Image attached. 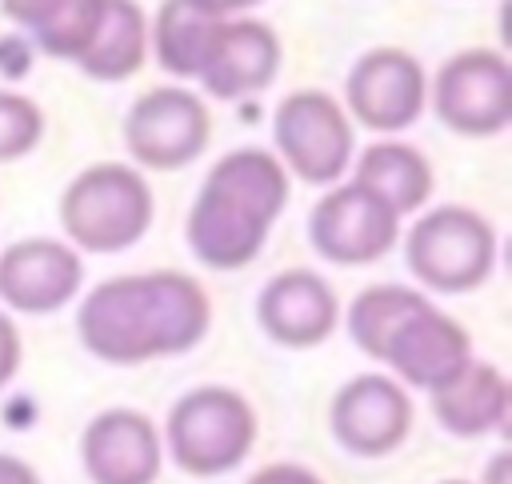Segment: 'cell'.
<instances>
[{
  "label": "cell",
  "mask_w": 512,
  "mask_h": 484,
  "mask_svg": "<svg viewBox=\"0 0 512 484\" xmlns=\"http://www.w3.org/2000/svg\"><path fill=\"white\" fill-rule=\"evenodd\" d=\"M212 320L204 288L184 272H136L96 284L76 312L84 348L104 364H144L188 352Z\"/></svg>",
  "instance_id": "obj_1"
},
{
  "label": "cell",
  "mask_w": 512,
  "mask_h": 484,
  "mask_svg": "<svg viewBox=\"0 0 512 484\" xmlns=\"http://www.w3.org/2000/svg\"><path fill=\"white\" fill-rule=\"evenodd\" d=\"M288 204V172L264 148L224 152L188 212V248L200 264L236 272L252 264Z\"/></svg>",
  "instance_id": "obj_2"
},
{
  "label": "cell",
  "mask_w": 512,
  "mask_h": 484,
  "mask_svg": "<svg viewBox=\"0 0 512 484\" xmlns=\"http://www.w3.org/2000/svg\"><path fill=\"white\" fill-rule=\"evenodd\" d=\"M348 336L364 356L384 360L404 384L424 392H436L472 360L468 332L404 284L364 288L348 308Z\"/></svg>",
  "instance_id": "obj_3"
},
{
  "label": "cell",
  "mask_w": 512,
  "mask_h": 484,
  "mask_svg": "<svg viewBox=\"0 0 512 484\" xmlns=\"http://www.w3.org/2000/svg\"><path fill=\"white\" fill-rule=\"evenodd\" d=\"M152 188L128 164H92L60 196V224L84 252H124L152 224Z\"/></svg>",
  "instance_id": "obj_4"
},
{
  "label": "cell",
  "mask_w": 512,
  "mask_h": 484,
  "mask_svg": "<svg viewBox=\"0 0 512 484\" xmlns=\"http://www.w3.org/2000/svg\"><path fill=\"white\" fill-rule=\"evenodd\" d=\"M164 440L172 460L192 476H220L232 472L256 440V412L252 404L220 384H204L184 392L164 424Z\"/></svg>",
  "instance_id": "obj_5"
},
{
  "label": "cell",
  "mask_w": 512,
  "mask_h": 484,
  "mask_svg": "<svg viewBox=\"0 0 512 484\" xmlns=\"http://www.w3.org/2000/svg\"><path fill=\"white\" fill-rule=\"evenodd\" d=\"M404 260L408 272L432 292H472L492 276L496 232L480 212L440 204L408 228Z\"/></svg>",
  "instance_id": "obj_6"
},
{
  "label": "cell",
  "mask_w": 512,
  "mask_h": 484,
  "mask_svg": "<svg viewBox=\"0 0 512 484\" xmlns=\"http://www.w3.org/2000/svg\"><path fill=\"white\" fill-rule=\"evenodd\" d=\"M276 160L308 184H336L352 164V120L320 88L288 92L272 116Z\"/></svg>",
  "instance_id": "obj_7"
},
{
  "label": "cell",
  "mask_w": 512,
  "mask_h": 484,
  "mask_svg": "<svg viewBox=\"0 0 512 484\" xmlns=\"http://www.w3.org/2000/svg\"><path fill=\"white\" fill-rule=\"evenodd\" d=\"M212 136V116L204 100L180 84H160L136 96L124 116V144L140 168L176 172L188 168Z\"/></svg>",
  "instance_id": "obj_8"
},
{
  "label": "cell",
  "mask_w": 512,
  "mask_h": 484,
  "mask_svg": "<svg viewBox=\"0 0 512 484\" xmlns=\"http://www.w3.org/2000/svg\"><path fill=\"white\" fill-rule=\"evenodd\" d=\"M432 104L460 136H496L512 124V68L492 48H464L436 72Z\"/></svg>",
  "instance_id": "obj_9"
},
{
  "label": "cell",
  "mask_w": 512,
  "mask_h": 484,
  "mask_svg": "<svg viewBox=\"0 0 512 484\" xmlns=\"http://www.w3.org/2000/svg\"><path fill=\"white\" fill-rule=\"evenodd\" d=\"M424 68L404 48H368L344 80V112L368 132L396 136L424 112Z\"/></svg>",
  "instance_id": "obj_10"
},
{
  "label": "cell",
  "mask_w": 512,
  "mask_h": 484,
  "mask_svg": "<svg viewBox=\"0 0 512 484\" xmlns=\"http://www.w3.org/2000/svg\"><path fill=\"white\" fill-rule=\"evenodd\" d=\"M400 236V216L356 180L324 192L308 212V240L332 264H372Z\"/></svg>",
  "instance_id": "obj_11"
},
{
  "label": "cell",
  "mask_w": 512,
  "mask_h": 484,
  "mask_svg": "<svg viewBox=\"0 0 512 484\" xmlns=\"http://www.w3.org/2000/svg\"><path fill=\"white\" fill-rule=\"evenodd\" d=\"M84 284L80 252L52 236L16 240L0 252V300L28 316L64 308Z\"/></svg>",
  "instance_id": "obj_12"
},
{
  "label": "cell",
  "mask_w": 512,
  "mask_h": 484,
  "mask_svg": "<svg viewBox=\"0 0 512 484\" xmlns=\"http://www.w3.org/2000/svg\"><path fill=\"white\" fill-rule=\"evenodd\" d=\"M280 60H284L280 36L264 20L232 16V20L216 24L212 48H208L196 80L212 100L228 104V100H244V96L264 92L276 80Z\"/></svg>",
  "instance_id": "obj_13"
},
{
  "label": "cell",
  "mask_w": 512,
  "mask_h": 484,
  "mask_svg": "<svg viewBox=\"0 0 512 484\" xmlns=\"http://www.w3.org/2000/svg\"><path fill=\"white\" fill-rule=\"evenodd\" d=\"M412 428V400L400 380L364 372L332 400V436L356 456H384L404 444Z\"/></svg>",
  "instance_id": "obj_14"
},
{
  "label": "cell",
  "mask_w": 512,
  "mask_h": 484,
  "mask_svg": "<svg viewBox=\"0 0 512 484\" xmlns=\"http://www.w3.org/2000/svg\"><path fill=\"white\" fill-rule=\"evenodd\" d=\"M80 456L92 484H156L160 432L136 408H108L84 428Z\"/></svg>",
  "instance_id": "obj_15"
},
{
  "label": "cell",
  "mask_w": 512,
  "mask_h": 484,
  "mask_svg": "<svg viewBox=\"0 0 512 484\" xmlns=\"http://www.w3.org/2000/svg\"><path fill=\"white\" fill-rule=\"evenodd\" d=\"M336 316H340L336 292L312 268L276 272L256 300L260 328L284 348H312L328 340L336 328Z\"/></svg>",
  "instance_id": "obj_16"
},
{
  "label": "cell",
  "mask_w": 512,
  "mask_h": 484,
  "mask_svg": "<svg viewBox=\"0 0 512 484\" xmlns=\"http://www.w3.org/2000/svg\"><path fill=\"white\" fill-rule=\"evenodd\" d=\"M508 404L512 392L504 372L484 360H468L448 384L432 392V412L452 436H484L504 428Z\"/></svg>",
  "instance_id": "obj_17"
},
{
  "label": "cell",
  "mask_w": 512,
  "mask_h": 484,
  "mask_svg": "<svg viewBox=\"0 0 512 484\" xmlns=\"http://www.w3.org/2000/svg\"><path fill=\"white\" fill-rule=\"evenodd\" d=\"M352 180L380 196L396 216L416 212L432 196V168L424 152H416L404 140H376L356 156Z\"/></svg>",
  "instance_id": "obj_18"
},
{
  "label": "cell",
  "mask_w": 512,
  "mask_h": 484,
  "mask_svg": "<svg viewBox=\"0 0 512 484\" xmlns=\"http://www.w3.org/2000/svg\"><path fill=\"white\" fill-rule=\"evenodd\" d=\"M148 56V20L136 0H104L100 28L88 44V52L76 60L84 76L116 84L140 72Z\"/></svg>",
  "instance_id": "obj_19"
},
{
  "label": "cell",
  "mask_w": 512,
  "mask_h": 484,
  "mask_svg": "<svg viewBox=\"0 0 512 484\" xmlns=\"http://www.w3.org/2000/svg\"><path fill=\"white\" fill-rule=\"evenodd\" d=\"M216 24L220 20L188 8L184 0H164L156 20H152V32H148L156 64L164 72H172L176 80H196L200 68H204V56L212 48Z\"/></svg>",
  "instance_id": "obj_20"
},
{
  "label": "cell",
  "mask_w": 512,
  "mask_h": 484,
  "mask_svg": "<svg viewBox=\"0 0 512 484\" xmlns=\"http://www.w3.org/2000/svg\"><path fill=\"white\" fill-rule=\"evenodd\" d=\"M100 16H104V0H60L28 36L40 52L76 64L100 28Z\"/></svg>",
  "instance_id": "obj_21"
},
{
  "label": "cell",
  "mask_w": 512,
  "mask_h": 484,
  "mask_svg": "<svg viewBox=\"0 0 512 484\" xmlns=\"http://www.w3.org/2000/svg\"><path fill=\"white\" fill-rule=\"evenodd\" d=\"M44 136V112L20 92H0V164L28 156Z\"/></svg>",
  "instance_id": "obj_22"
},
{
  "label": "cell",
  "mask_w": 512,
  "mask_h": 484,
  "mask_svg": "<svg viewBox=\"0 0 512 484\" xmlns=\"http://www.w3.org/2000/svg\"><path fill=\"white\" fill-rule=\"evenodd\" d=\"M16 368H20V332H16V324L0 312V388L16 376Z\"/></svg>",
  "instance_id": "obj_23"
},
{
  "label": "cell",
  "mask_w": 512,
  "mask_h": 484,
  "mask_svg": "<svg viewBox=\"0 0 512 484\" xmlns=\"http://www.w3.org/2000/svg\"><path fill=\"white\" fill-rule=\"evenodd\" d=\"M56 4H60V0H0V12H4L8 20H16L20 28H28V32H32V28H36V24L56 8Z\"/></svg>",
  "instance_id": "obj_24"
},
{
  "label": "cell",
  "mask_w": 512,
  "mask_h": 484,
  "mask_svg": "<svg viewBox=\"0 0 512 484\" xmlns=\"http://www.w3.org/2000/svg\"><path fill=\"white\" fill-rule=\"evenodd\" d=\"M248 484H320V476L304 464H268L256 476H248Z\"/></svg>",
  "instance_id": "obj_25"
},
{
  "label": "cell",
  "mask_w": 512,
  "mask_h": 484,
  "mask_svg": "<svg viewBox=\"0 0 512 484\" xmlns=\"http://www.w3.org/2000/svg\"><path fill=\"white\" fill-rule=\"evenodd\" d=\"M184 4L196 8V12H204V16H212V20H232L236 12L256 8L260 0H184Z\"/></svg>",
  "instance_id": "obj_26"
},
{
  "label": "cell",
  "mask_w": 512,
  "mask_h": 484,
  "mask_svg": "<svg viewBox=\"0 0 512 484\" xmlns=\"http://www.w3.org/2000/svg\"><path fill=\"white\" fill-rule=\"evenodd\" d=\"M0 484H40V480H36V472L24 460L0 452Z\"/></svg>",
  "instance_id": "obj_27"
},
{
  "label": "cell",
  "mask_w": 512,
  "mask_h": 484,
  "mask_svg": "<svg viewBox=\"0 0 512 484\" xmlns=\"http://www.w3.org/2000/svg\"><path fill=\"white\" fill-rule=\"evenodd\" d=\"M508 472H512V456H508V452H500V456L488 464L484 484H508Z\"/></svg>",
  "instance_id": "obj_28"
},
{
  "label": "cell",
  "mask_w": 512,
  "mask_h": 484,
  "mask_svg": "<svg viewBox=\"0 0 512 484\" xmlns=\"http://www.w3.org/2000/svg\"><path fill=\"white\" fill-rule=\"evenodd\" d=\"M444 484H468V480H444Z\"/></svg>",
  "instance_id": "obj_29"
}]
</instances>
